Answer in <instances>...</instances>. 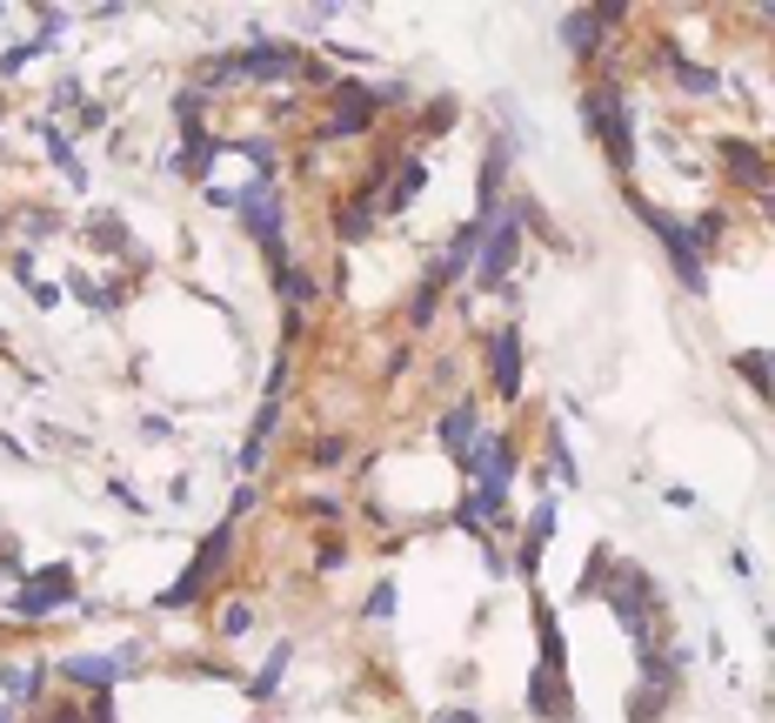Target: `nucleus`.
Listing matches in <instances>:
<instances>
[{"label": "nucleus", "mask_w": 775, "mask_h": 723, "mask_svg": "<svg viewBox=\"0 0 775 723\" xmlns=\"http://www.w3.org/2000/svg\"><path fill=\"white\" fill-rule=\"evenodd\" d=\"M588 134L609 147V161L629 175L635 168V141H629V114H622V88H588Z\"/></svg>", "instance_id": "obj_1"}, {"label": "nucleus", "mask_w": 775, "mask_h": 723, "mask_svg": "<svg viewBox=\"0 0 775 723\" xmlns=\"http://www.w3.org/2000/svg\"><path fill=\"white\" fill-rule=\"evenodd\" d=\"M228 549H234V523H221V529H208V543L195 549V562H188V570H181V583L175 590H160V610H188L208 583H214V570H221V562H228Z\"/></svg>", "instance_id": "obj_2"}, {"label": "nucleus", "mask_w": 775, "mask_h": 723, "mask_svg": "<svg viewBox=\"0 0 775 723\" xmlns=\"http://www.w3.org/2000/svg\"><path fill=\"white\" fill-rule=\"evenodd\" d=\"M642 221L655 228V241H662V249H668V262H675L682 288H688V295H702V288H709V275H702V249H696V234H688V228H682L675 215L649 208V201H642Z\"/></svg>", "instance_id": "obj_3"}, {"label": "nucleus", "mask_w": 775, "mask_h": 723, "mask_svg": "<svg viewBox=\"0 0 775 723\" xmlns=\"http://www.w3.org/2000/svg\"><path fill=\"white\" fill-rule=\"evenodd\" d=\"M514 249H522V208H501L481 234V255H475V282L495 288L508 269H514Z\"/></svg>", "instance_id": "obj_4"}, {"label": "nucleus", "mask_w": 775, "mask_h": 723, "mask_svg": "<svg viewBox=\"0 0 775 723\" xmlns=\"http://www.w3.org/2000/svg\"><path fill=\"white\" fill-rule=\"evenodd\" d=\"M234 208L247 215V228H254V234H262V249L275 255V269H288V241H281V195H275V182L262 175L247 195H234Z\"/></svg>", "instance_id": "obj_5"}, {"label": "nucleus", "mask_w": 775, "mask_h": 723, "mask_svg": "<svg viewBox=\"0 0 775 723\" xmlns=\"http://www.w3.org/2000/svg\"><path fill=\"white\" fill-rule=\"evenodd\" d=\"M301 67H308V61H301L295 47L262 41V47H247V54L221 61V67H214V80H281V74H301Z\"/></svg>", "instance_id": "obj_6"}, {"label": "nucleus", "mask_w": 775, "mask_h": 723, "mask_svg": "<svg viewBox=\"0 0 775 723\" xmlns=\"http://www.w3.org/2000/svg\"><path fill=\"white\" fill-rule=\"evenodd\" d=\"M54 603H74V570L67 562H54V570H41V577H27L21 590H14V616H47Z\"/></svg>", "instance_id": "obj_7"}, {"label": "nucleus", "mask_w": 775, "mask_h": 723, "mask_svg": "<svg viewBox=\"0 0 775 723\" xmlns=\"http://www.w3.org/2000/svg\"><path fill=\"white\" fill-rule=\"evenodd\" d=\"M375 108H381V101H375V88H362V80H341V88H334V114H328V128H321V134H362Z\"/></svg>", "instance_id": "obj_8"}, {"label": "nucleus", "mask_w": 775, "mask_h": 723, "mask_svg": "<svg viewBox=\"0 0 775 723\" xmlns=\"http://www.w3.org/2000/svg\"><path fill=\"white\" fill-rule=\"evenodd\" d=\"M128 670H134V650H121V657H67V664H60V677H67V683L95 690V697H101V690H114Z\"/></svg>", "instance_id": "obj_9"}, {"label": "nucleus", "mask_w": 775, "mask_h": 723, "mask_svg": "<svg viewBox=\"0 0 775 723\" xmlns=\"http://www.w3.org/2000/svg\"><path fill=\"white\" fill-rule=\"evenodd\" d=\"M488 375H495V395H501V402L522 395V336H514V329H501V336L488 342Z\"/></svg>", "instance_id": "obj_10"}, {"label": "nucleus", "mask_w": 775, "mask_h": 723, "mask_svg": "<svg viewBox=\"0 0 775 723\" xmlns=\"http://www.w3.org/2000/svg\"><path fill=\"white\" fill-rule=\"evenodd\" d=\"M609 603H616V616H622L635 636L649 629V577H642V570H616V577H609Z\"/></svg>", "instance_id": "obj_11"}, {"label": "nucleus", "mask_w": 775, "mask_h": 723, "mask_svg": "<svg viewBox=\"0 0 775 723\" xmlns=\"http://www.w3.org/2000/svg\"><path fill=\"white\" fill-rule=\"evenodd\" d=\"M281 388H288V369H275V382H268V402H262V416H254V429H247L241 469H262V456H268V436H275V423H281Z\"/></svg>", "instance_id": "obj_12"}, {"label": "nucleus", "mask_w": 775, "mask_h": 723, "mask_svg": "<svg viewBox=\"0 0 775 723\" xmlns=\"http://www.w3.org/2000/svg\"><path fill=\"white\" fill-rule=\"evenodd\" d=\"M616 21H622V8H582V14H568V21H562V41H568L575 54H595V41L609 34Z\"/></svg>", "instance_id": "obj_13"}, {"label": "nucleus", "mask_w": 775, "mask_h": 723, "mask_svg": "<svg viewBox=\"0 0 775 723\" xmlns=\"http://www.w3.org/2000/svg\"><path fill=\"white\" fill-rule=\"evenodd\" d=\"M722 161H729V175H735L742 188H755V195L768 188V161H762L749 141H722Z\"/></svg>", "instance_id": "obj_14"}, {"label": "nucleus", "mask_w": 775, "mask_h": 723, "mask_svg": "<svg viewBox=\"0 0 775 723\" xmlns=\"http://www.w3.org/2000/svg\"><path fill=\"white\" fill-rule=\"evenodd\" d=\"M475 436H481V429H475V402H455V409L442 416V449L462 462V456L475 449Z\"/></svg>", "instance_id": "obj_15"}, {"label": "nucleus", "mask_w": 775, "mask_h": 723, "mask_svg": "<svg viewBox=\"0 0 775 723\" xmlns=\"http://www.w3.org/2000/svg\"><path fill=\"white\" fill-rule=\"evenodd\" d=\"M555 516H562L555 503H542V510L529 516V536H522V549H514V556H522V570H535V562H542V543L555 536Z\"/></svg>", "instance_id": "obj_16"}, {"label": "nucleus", "mask_w": 775, "mask_h": 723, "mask_svg": "<svg viewBox=\"0 0 775 723\" xmlns=\"http://www.w3.org/2000/svg\"><path fill=\"white\" fill-rule=\"evenodd\" d=\"M0 690H8L14 703H27L41 690V664L34 657H14V664H0Z\"/></svg>", "instance_id": "obj_17"}, {"label": "nucleus", "mask_w": 775, "mask_h": 723, "mask_svg": "<svg viewBox=\"0 0 775 723\" xmlns=\"http://www.w3.org/2000/svg\"><path fill=\"white\" fill-rule=\"evenodd\" d=\"M375 208H381L375 195H362V201H348V208H341V234H348V241H362V234L375 228Z\"/></svg>", "instance_id": "obj_18"}, {"label": "nucleus", "mask_w": 775, "mask_h": 723, "mask_svg": "<svg viewBox=\"0 0 775 723\" xmlns=\"http://www.w3.org/2000/svg\"><path fill=\"white\" fill-rule=\"evenodd\" d=\"M421 182H428V168H421V161H408V168H401V182H395V195H388L381 208H388V215H401V208L421 195Z\"/></svg>", "instance_id": "obj_19"}, {"label": "nucleus", "mask_w": 775, "mask_h": 723, "mask_svg": "<svg viewBox=\"0 0 775 723\" xmlns=\"http://www.w3.org/2000/svg\"><path fill=\"white\" fill-rule=\"evenodd\" d=\"M735 369H742V382H755L762 395L775 388V355H755V349H749V355H735Z\"/></svg>", "instance_id": "obj_20"}, {"label": "nucleus", "mask_w": 775, "mask_h": 723, "mask_svg": "<svg viewBox=\"0 0 775 723\" xmlns=\"http://www.w3.org/2000/svg\"><path fill=\"white\" fill-rule=\"evenodd\" d=\"M675 80H682L688 95H716V88H722V80H716L709 67H696V61H675Z\"/></svg>", "instance_id": "obj_21"}, {"label": "nucleus", "mask_w": 775, "mask_h": 723, "mask_svg": "<svg viewBox=\"0 0 775 723\" xmlns=\"http://www.w3.org/2000/svg\"><path fill=\"white\" fill-rule=\"evenodd\" d=\"M281 670H288V643H281V650H275V657L262 664V677H254L247 690H254V697H275V690H281Z\"/></svg>", "instance_id": "obj_22"}, {"label": "nucleus", "mask_w": 775, "mask_h": 723, "mask_svg": "<svg viewBox=\"0 0 775 723\" xmlns=\"http://www.w3.org/2000/svg\"><path fill=\"white\" fill-rule=\"evenodd\" d=\"M442 288H449V275L435 269V275L421 282V295H414V321H428V315H435V295H442Z\"/></svg>", "instance_id": "obj_23"}, {"label": "nucleus", "mask_w": 775, "mask_h": 723, "mask_svg": "<svg viewBox=\"0 0 775 723\" xmlns=\"http://www.w3.org/2000/svg\"><path fill=\"white\" fill-rule=\"evenodd\" d=\"M281 295H288L295 308H308V302H314V282H308L301 269H281Z\"/></svg>", "instance_id": "obj_24"}, {"label": "nucleus", "mask_w": 775, "mask_h": 723, "mask_svg": "<svg viewBox=\"0 0 775 723\" xmlns=\"http://www.w3.org/2000/svg\"><path fill=\"white\" fill-rule=\"evenodd\" d=\"M368 616H375V623H388V616H395V583H375V596H368Z\"/></svg>", "instance_id": "obj_25"}, {"label": "nucleus", "mask_w": 775, "mask_h": 723, "mask_svg": "<svg viewBox=\"0 0 775 723\" xmlns=\"http://www.w3.org/2000/svg\"><path fill=\"white\" fill-rule=\"evenodd\" d=\"M341 456H348V442H341V436H321V442H314V462H321V469H334Z\"/></svg>", "instance_id": "obj_26"}, {"label": "nucleus", "mask_w": 775, "mask_h": 723, "mask_svg": "<svg viewBox=\"0 0 775 723\" xmlns=\"http://www.w3.org/2000/svg\"><path fill=\"white\" fill-rule=\"evenodd\" d=\"M247 623H254V616H247V603H228V610H221V629H228V636H241Z\"/></svg>", "instance_id": "obj_27"}, {"label": "nucleus", "mask_w": 775, "mask_h": 723, "mask_svg": "<svg viewBox=\"0 0 775 723\" xmlns=\"http://www.w3.org/2000/svg\"><path fill=\"white\" fill-rule=\"evenodd\" d=\"M95 241L101 249H121V221H95Z\"/></svg>", "instance_id": "obj_28"}, {"label": "nucleus", "mask_w": 775, "mask_h": 723, "mask_svg": "<svg viewBox=\"0 0 775 723\" xmlns=\"http://www.w3.org/2000/svg\"><path fill=\"white\" fill-rule=\"evenodd\" d=\"M47 723H95V716H88V710H74V703H60V710H54Z\"/></svg>", "instance_id": "obj_29"}, {"label": "nucleus", "mask_w": 775, "mask_h": 723, "mask_svg": "<svg viewBox=\"0 0 775 723\" xmlns=\"http://www.w3.org/2000/svg\"><path fill=\"white\" fill-rule=\"evenodd\" d=\"M442 723H481V716H475V710H449Z\"/></svg>", "instance_id": "obj_30"}, {"label": "nucleus", "mask_w": 775, "mask_h": 723, "mask_svg": "<svg viewBox=\"0 0 775 723\" xmlns=\"http://www.w3.org/2000/svg\"><path fill=\"white\" fill-rule=\"evenodd\" d=\"M0 723H14V710H0Z\"/></svg>", "instance_id": "obj_31"}]
</instances>
